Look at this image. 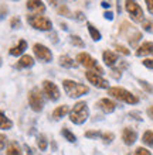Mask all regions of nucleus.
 <instances>
[{
	"label": "nucleus",
	"instance_id": "f257e3e1",
	"mask_svg": "<svg viewBox=\"0 0 153 155\" xmlns=\"http://www.w3.org/2000/svg\"><path fill=\"white\" fill-rule=\"evenodd\" d=\"M88 116H89V110H88V106L85 102L75 103L74 107L70 111V120L74 124H82V123H85Z\"/></svg>",
	"mask_w": 153,
	"mask_h": 155
},
{
	"label": "nucleus",
	"instance_id": "e433bc0d",
	"mask_svg": "<svg viewBox=\"0 0 153 155\" xmlns=\"http://www.w3.org/2000/svg\"><path fill=\"white\" fill-rule=\"evenodd\" d=\"M146 6H148L150 14H153V0H146Z\"/></svg>",
	"mask_w": 153,
	"mask_h": 155
},
{
	"label": "nucleus",
	"instance_id": "dca6fc26",
	"mask_svg": "<svg viewBox=\"0 0 153 155\" xmlns=\"http://www.w3.org/2000/svg\"><path fill=\"white\" fill-rule=\"evenodd\" d=\"M34 65V59L31 58V55H23L20 58V61L16 64V68H30Z\"/></svg>",
	"mask_w": 153,
	"mask_h": 155
},
{
	"label": "nucleus",
	"instance_id": "9b49d317",
	"mask_svg": "<svg viewBox=\"0 0 153 155\" xmlns=\"http://www.w3.org/2000/svg\"><path fill=\"white\" fill-rule=\"evenodd\" d=\"M136 138H137V133L135 130L129 128V127L123 128V131H122V140H123V143L126 145H132L136 141Z\"/></svg>",
	"mask_w": 153,
	"mask_h": 155
},
{
	"label": "nucleus",
	"instance_id": "f3484780",
	"mask_svg": "<svg viewBox=\"0 0 153 155\" xmlns=\"http://www.w3.org/2000/svg\"><path fill=\"white\" fill-rule=\"evenodd\" d=\"M27 8L31 12L38 13V14L46 12V6L43 4V2H27Z\"/></svg>",
	"mask_w": 153,
	"mask_h": 155
},
{
	"label": "nucleus",
	"instance_id": "20e7f679",
	"mask_svg": "<svg viewBox=\"0 0 153 155\" xmlns=\"http://www.w3.org/2000/svg\"><path fill=\"white\" fill-rule=\"evenodd\" d=\"M27 21L31 27H34L36 30H40V31H50L53 28V23L41 14H33V16L30 14V16H27Z\"/></svg>",
	"mask_w": 153,
	"mask_h": 155
},
{
	"label": "nucleus",
	"instance_id": "412c9836",
	"mask_svg": "<svg viewBox=\"0 0 153 155\" xmlns=\"http://www.w3.org/2000/svg\"><path fill=\"white\" fill-rule=\"evenodd\" d=\"M60 65L62 68H75V62L68 55H61L60 57Z\"/></svg>",
	"mask_w": 153,
	"mask_h": 155
},
{
	"label": "nucleus",
	"instance_id": "c85d7f7f",
	"mask_svg": "<svg viewBox=\"0 0 153 155\" xmlns=\"http://www.w3.org/2000/svg\"><path fill=\"white\" fill-rule=\"evenodd\" d=\"M10 25H12V28H20L21 27V21L19 17H13L12 20H10Z\"/></svg>",
	"mask_w": 153,
	"mask_h": 155
},
{
	"label": "nucleus",
	"instance_id": "ea45409f",
	"mask_svg": "<svg viewBox=\"0 0 153 155\" xmlns=\"http://www.w3.org/2000/svg\"><path fill=\"white\" fill-rule=\"evenodd\" d=\"M26 151H27V155H34L33 148H30L29 145H26Z\"/></svg>",
	"mask_w": 153,
	"mask_h": 155
},
{
	"label": "nucleus",
	"instance_id": "9d476101",
	"mask_svg": "<svg viewBox=\"0 0 153 155\" xmlns=\"http://www.w3.org/2000/svg\"><path fill=\"white\" fill-rule=\"evenodd\" d=\"M85 76H87V79L91 82L95 87H99V89H106L108 86H109V85H108V82L105 81L101 75L95 74V72H92V71H87Z\"/></svg>",
	"mask_w": 153,
	"mask_h": 155
},
{
	"label": "nucleus",
	"instance_id": "423d86ee",
	"mask_svg": "<svg viewBox=\"0 0 153 155\" xmlns=\"http://www.w3.org/2000/svg\"><path fill=\"white\" fill-rule=\"evenodd\" d=\"M29 104L34 111H41L44 107V100H43V94L40 89L34 87L29 93Z\"/></svg>",
	"mask_w": 153,
	"mask_h": 155
},
{
	"label": "nucleus",
	"instance_id": "4be33fe9",
	"mask_svg": "<svg viewBox=\"0 0 153 155\" xmlns=\"http://www.w3.org/2000/svg\"><path fill=\"white\" fill-rule=\"evenodd\" d=\"M37 145L40 148V151H46L47 147H48V143H47V137L44 134L37 135Z\"/></svg>",
	"mask_w": 153,
	"mask_h": 155
},
{
	"label": "nucleus",
	"instance_id": "4468645a",
	"mask_svg": "<svg viewBox=\"0 0 153 155\" xmlns=\"http://www.w3.org/2000/svg\"><path fill=\"white\" fill-rule=\"evenodd\" d=\"M26 49H27V42H26L24 40H20L16 47L10 48V55H13V57H19V55H21V54L24 52Z\"/></svg>",
	"mask_w": 153,
	"mask_h": 155
},
{
	"label": "nucleus",
	"instance_id": "c03bdc74",
	"mask_svg": "<svg viewBox=\"0 0 153 155\" xmlns=\"http://www.w3.org/2000/svg\"><path fill=\"white\" fill-rule=\"evenodd\" d=\"M0 65H2V57H0Z\"/></svg>",
	"mask_w": 153,
	"mask_h": 155
},
{
	"label": "nucleus",
	"instance_id": "f03ea898",
	"mask_svg": "<svg viewBox=\"0 0 153 155\" xmlns=\"http://www.w3.org/2000/svg\"><path fill=\"white\" fill-rule=\"evenodd\" d=\"M62 86H64V90L65 93L70 96V97H79L82 94L88 93V86L82 85V83H78V82L70 81V79H65L62 82Z\"/></svg>",
	"mask_w": 153,
	"mask_h": 155
},
{
	"label": "nucleus",
	"instance_id": "7ed1b4c3",
	"mask_svg": "<svg viewBox=\"0 0 153 155\" xmlns=\"http://www.w3.org/2000/svg\"><path fill=\"white\" fill-rule=\"evenodd\" d=\"M108 93L111 94L112 97L118 99L120 102H125V103H129V104H136L139 102V99L132 94L129 90L123 89V87H109L108 89Z\"/></svg>",
	"mask_w": 153,
	"mask_h": 155
},
{
	"label": "nucleus",
	"instance_id": "79ce46f5",
	"mask_svg": "<svg viewBox=\"0 0 153 155\" xmlns=\"http://www.w3.org/2000/svg\"><path fill=\"white\" fill-rule=\"evenodd\" d=\"M148 116H149L150 118H153V106H150L149 109H148Z\"/></svg>",
	"mask_w": 153,
	"mask_h": 155
},
{
	"label": "nucleus",
	"instance_id": "37998d69",
	"mask_svg": "<svg viewBox=\"0 0 153 155\" xmlns=\"http://www.w3.org/2000/svg\"><path fill=\"white\" fill-rule=\"evenodd\" d=\"M101 4H102V7H105V8H108L109 6H111V3H108V2H102Z\"/></svg>",
	"mask_w": 153,
	"mask_h": 155
},
{
	"label": "nucleus",
	"instance_id": "cd10ccee",
	"mask_svg": "<svg viewBox=\"0 0 153 155\" xmlns=\"http://www.w3.org/2000/svg\"><path fill=\"white\" fill-rule=\"evenodd\" d=\"M101 138H102V141L105 144H111L112 141H113V138H115V135L112 134V133H105V134H102Z\"/></svg>",
	"mask_w": 153,
	"mask_h": 155
},
{
	"label": "nucleus",
	"instance_id": "72a5a7b5",
	"mask_svg": "<svg viewBox=\"0 0 153 155\" xmlns=\"http://www.w3.org/2000/svg\"><path fill=\"white\" fill-rule=\"evenodd\" d=\"M143 65L146 68H149V69H153V58H146L145 61H143Z\"/></svg>",
	"mask_w": 153,
	"mask_h": 155
},
{
	"label": "nucleus",
	"instance_id": "a211bd4d",
	"mask_svg": "<svg viewBox=\"0 0 153 155\" xmlns=\"http://www.w3.org/2000/svg\"><path fill=\"white\" fill-rule=\"evenodd\" d=\"M12 127H13V121L9 117H6V114L0 110V130H10Z\"/></svg>",
	"mask_w": 153,
	"mask_h": 155
},
{
	"label": "nucleus",
	"instance_id": "5701e85b",
	"mask_svg": "<svg viewBox=\"0 0 153 155\" xmlns=\"http://www.w3.org/2000/svg\"><path fill=\"white\" fill-rule=\"evenodd\" d=\"M88 31H89V34H91V37H92V40L94 41H99L101 40V33L98 31V30L94 27V25L91 24V23H88Z\"/></svg>",
	"mask_w": 153,
	"mask_h": 155
},
{
	"label": "nucleus",
	"instance_id": "393cba45",
	"mask_svg": "<svg viewBox=\"0 0 153 155\" xmlns=\"http://www.w3.org/2000/svg\"><path fill=\"white\" fill-rule=\"evenodd\" d=\"M146 145H149V147H153V133L152 131H145V134H143V140H142Z\"/></svg>",
	"mask_w": 153,
	"mask_h": 155
},
{
	"label": "nucleus",
	"instance_id": "7c9ffc66",
	"mask_svg": "<svg viewBox=\"0 0 153 155\" xmlns=\"http://www.w3.org/2000/svg\"><path fill=\"white\" fill-rule=\"evenodd\" d=\"M133 155H152V154H150V151H148L146 148L139 147V148H136V151H135Z\"/></svg>",
	"mask_w": 153,
	"mask_h": 155
},
{
	"label": "nucleus",
	"instance_id": "f8f14e48",
	"mask_svg": "<svg viewBox=\"0 0 153 155\" xmlns=\"http://www.w3.org/2000/svg\"><path fill=\"white\" fill-rule=\"evenodd\" d=\"M98 106L102 111L105 113H112V111L116 109V104L112 102L111 99H101L99 102H98Z\"/></svg>",
	"mask_w": 153,
	"mask_h": 155
},
{
	"label": "nucleus",
	"instance_id": "473e14b6",
	"mask_svg": "<svg viewBox=\"0 0 153 155\" xmlns=\"http://www.w3.org/2000/svg\"><path fill=\"white\" fill-rule=\"evenodd\" d=\"M115 48L118 49V51H119V52L125 54V55H129V54H130V51H129L128 48H125L123 45H120V44H116V45H115Z\"/></svg>",
	"mask_w": 153,
	"mask_h": 155
},
{
	"label": "nucleus",
	"instance_id": "6ab92c4d",
	"mask_svg": "<svg viewBox=\"0 0 153 155\" xmlns=\"http://www.w3.org/2000/svg\"><path fill=\"white\" fill-rule=\"evenodd\" d=\"M68 113V106H65V104H62V106H58L55 110L53 111V117L55 118V120H60V118L65 117V114Z\"/></svg>",
	"mask_w": 153,
	"mask_h": 155
},
{
	"label": "nucleus",
	"instance_id": "ddd939ff",
	"mask_svg": "<svg viewBox=\"0 0 153 155\" xmlns=\"http://www.w3.org/2000/svg\"><path fill=\"white\" fill-rule=\"evenodd\" d=\"M137 57H145V55H153V42H143V44L136 49Z\"/></svg>",
	"mask_w": 153,
	"mask_h": 155
},
{
	"label": "nucleus",
	"instance_id": "2eb2a0df",
	"mask_svg": "<svg viewBox=\"0 0 153 155\" xmlns=\"http://www.w3.org/2000/svg\"><path fill=\"white\" fill-rule=\"evenodd\" d=\"M102 58H103L105 65H108V66H113L118 62V55L115 52H112V51H105Z\"/></svg>",
	"mask_w": 153,
	"mask_h": 155
},
{
	"label": "nucleus",
	"instance_id": "4c0bfd02",
	"mask_svg": "<svg viewBox=\"0 0 153 155\" xmlns=\"http://www.w3.org/2000/svg\"><path fill=\"white\" fill-rule=\"evenodd\" d=\"M103 16H105V18H106V20H113V14H112V12H105V14H103Z\"/></svg>",
	"mask_w": 153,
	"mask_h": 155
},
{
	"label": "nucleus",
	"instance_id": "f704fd0d",
	"mask_svg": "<svg viewBox=\"0 0 153 155\" xmlns=\"http://www.w3.org/2000/svg\"><path fill=\"white\" fill-rule=\"evenodd\" d=\"M6 143H7V138H6V135L0 134V151L6 147Z\"/></svg>",
	"mask_w": 153,
	"mask_h": 155
},
{
	"label": "nucleus",
	"instance_id": "c756f323",
	"mask_svg": "<svg viewBox=\"0 0 153 155\" xmlns=\"http://www.w3.org/2000/svg\"><path fill=\"white\" fill-rule=\"evenodd\" d=\"M85 137L87 138H98V137H102V134H101L99 131H87Z\"/></svg>",
	"mask_w": 153,
	"mask_h": 155
},
{
	"label": "nucleus",
	"instance_id": "39448f33",
	"mask_svg": "<svg viewBox=\"0 0 153 155\" xmlns=\"http://www.w3.org/2000/svg\"><path fill=\"white\" fill-rule=\"evenodd\" d=\"M77 61H78L82 66H85L88 71H95V74H98V75H101L103 72V69L98 65V62L87 52L78 54V55H77Z\"/></svg>",
	"mask_w": 153,
	"mask_h": 155
},
{
	"label": "nucleus",
	"instance_id": "aec40b11",
	"mask_svg": "<svg viewBox=\"0 0 153 155\" xmlns=\"http://www.w3.org/2000/svg\"><path fill=\"white\" fill-rule=\"evenodd\" d=\"M6 155H23V151H21L20 145H19V144L14 141V143H12L10 145H9Z\"/></svg>",
	"mask_w": 153,
	"mask_h": 155
},
{
	"label": "nucleus",
	"instance_id": "a19ab883",
	"mask_svg": "<svg viewBox=\"0 0 153 155\" xmlns=\"http://www.w3.org/2000/svg\"><path fill=\"white\" fill-rule=\"evenodd\" d=\"M130 116H135L133 118H136V120H142V117H141V114L139 113H135V111H132V113H129Z\"/></svg>",
	"mask_w": 153,
	"mask_h": 155
},
{
	"label": "nucleus",
	"instance_id": "a878e982",
	"mask_svg": "<svg viewBox=\"0 0 153 155\" xmlns=\"http://www.w3.org/2000/svg\"><path fill=\"white\" fill-rule=\"evenodd\" d=\"M70 41H71V44L75 45V47H79V48H84V47H85V42H84V41L81 40L78 35H71Z\"/></svg>",
	"mask_w": 153,
	"mask_h": 155
},
{
	"label": "nucleus",
	"instance_id": "2f4dec72",
	"mask_svg": "<svg viewBox=\"0 0 153 155\" xmlns=\"http://www.w3.org/2000/svg\"><path fill=\"white\" fill-rule=\"evenodd\" d=\"M60 14H62V16H65V17H71V13H70V10H68V7H65L64 4L62 6H60Z\"/></svg>",
	"mask_w": 153,
	"mask_h": 155
},
{
	"label": "nucleus",
	"instance_id": "1a4fd4ad",
	"mask_svg": "<svg viewBox=\"0 0 153 155\" xmlns=\"http://www.w3.org/2000/svg\"><path fill=\"white\" fill-rule=\"evenodd\" d=\"M43 90H44V93L48 96L50 100H54V102H55V100L60 99V89H58L57 85L53 83V82H50V81L43 82Z\"/></svg>",
	"mask_w": 153,
	"mask_h": 155
},
{
	"label": "nucleus",
	"instance_id": "0eeeda50",
	"mask_svg": "<svg viewBox=\"0 0 153 155\" xmlns=\"http://www.w3.org/2000/svg\"><path fill=\"white\" fill-rule=\"evenodd\" d=\"M125 7H126V12L129 13V16H130V18L133 21H136V23H142L143 21V10H142L141 6L136 2H126Z\"/></svg>",
	"mask_w": 153,
	"mask_h": 155
},
{
	"label": "nucleus",
	"instance_id": "58836bf2",
	"mask_svg": "<svg viewBox=\"0 0 153 155\" xmlns=\"http://www.w3.org/2000/svg\"><path fill=\"white\" fill-rule=\"evenodd\" d=\"M75 16H77V18H78V20H85V17H84V13H81V12L75 13Z\"/></svg>",
	"mask_w": 153,
	"mask_h": 155
},
{
	"label": "nucleus",
	"instance_id": "6e6552de",
	"mask_svg": "<svg viewBox=\"0 0 153 155\" xmlns=\"http://www.w3.org/2000/svg\"><path fill=\"white\" fill-rule=\"evenodd\" d=\"M33 51H34V54H36V57H37L40 61H43V62H51L53 61V54H51V51L47 48L46 45L36 44L33 47Z\"/></svg>",
	"mask_w": 153,
	"mask_h": 155
},
{
	"label": "nucleus",
	"instance_id": "c9c22d12",
	"mask_svg": "<svg viewBox=\"0 0 153 155\" xmlns=\"http://www.w3.org/2000/svg\"><path fill=\"white\" fill-rule=\"evenodd\" d=\"M139 82H141L142 87H145V89L148 90V92H153V87H152V86H149V85H148V83H146L145 81H139Z\"/></svg>",
	"mask_w": 153,
	"mask_h": 155
},
{
	"label": "nucleus",
	"instance_id": "b1692460",
	"mask_svg": "<svg viewBox=\"0 0 153 155\" xmlns=\"http://www.w3.org/2000/svg\"><path fill=\"white\" fill-rule=\"evenodd\" d=\"M61 134H62V137H65V140H68L70 143H75V141H77V137H75L68 128H65V127L61 130Z\"/></svg>",
	"mask_w": 153,
	"mask_h": 155
},
{
	"label": "nucleus",
	"instance_id": "bb28decb",
	"mask_svg": "<svg viewBox=\"0 0 153 155\" xmlns=\"http://www.w3.org/2000/svg\"><path fill=\"white\" fill-rule=\"evenodd\" d=\"M142 27H143V30H145V31H148V33L153 34V20H146V21H143Z\"/></svg>",
	"mask_w": 153,
	"mask_h": 155
}]
</instances>
